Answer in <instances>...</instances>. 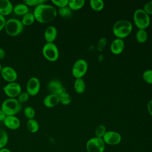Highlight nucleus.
<instances>
[{"label": "nucleus", "mask_w": 152, "mask_h": 152, "mask_svg": "<svg viewBox=\"0 0 152 152\" xmlns=\"http://www.w3.org/2000/svg\"><path fill=\"white\" fill-rule=\"evenodd\" d=\"M16 15L18 16H24L28 12V7H27L25 4L23 3H18L14 6L13 11Z\"/></svg>", "instance_id": "obj_19"}, {"label": "nucleus", "mask_w": 152, "mask_h": 152, "mask_svg": "<svg viewBox=\"0 0 152 152\" xmlns=\"http://www.w3.org/2000/svg\"><path fill=\"white\" fill-rule=\"evenodd\" d=\"M24 29L21 20L11 18L6 21L4 30L7 34L10 36H17L20 34Z\"/></svg>", "instance_id": "obj_4"}, {"label": "nucleus", "mask_w": 152, "mask_h": 152, "mask_svg": "<svg viewBox=\"0 0 152 152\" xmlns=\"http://www.w3.org/2000/svg\"><path fill=\"white\" fill-rule=\"evenodd\" d=\"M58 14L62 17L68 18L71 16L72 11L69 8L68 6H66L62 8H60L57 11Z\"/></svg>", "instance_id": "obj_27"}, {"label": "nucleus", "mask_w": 152, "mask_h": 152, "mask_svg": "<svg viewBox=\"0 0 152 152\" xmlns=\"http://www.w3.org/2000/svg\"><path fill=\"white\" fill-rule=\"evenodd\" d=\"M29 97H30V96L28 95V94L26 91H25V92H21L18 96L17 99L21 104H22L27 102L28 100L29 99Z\"/></svg>", "instance_id": "obj_33"}, {"label": "nucleus", "mask_w": 152, "mask_h": 152, "mask_svg": "<svg viewBox=\"0 0 152 152\" xmlns=\"http://www.w3.org/2000/svg\"><path fill=\"white\" fill-rule=\"evenodd\" d=\"M36 21L33 13L28 12L22 17L21 21L24 26H28L32 25Z\"/></svg>", "instance_id": "obj_23"}, {"label": "nucleus", "mask_w": 152, "mask_h": 152, "mask_svg": "<svg viewBox=\"0 0 152 152\" xmlns=\"http://www.w3.org/2000/svg\"><path fill=\"white\" fill-rule=\"evenodd\" d=\"M7 115L5 114V113L0 109V121L3 122L6 118Z\"/></svg>", "instance_id": "obj_39"}, {"label": "nucleus", "mask_w": 152, "mask_h": 152, "mask_svg": "<svg viewBox=\"0 0 152 152\" xmlns=\"http://www.w3.org/2000/svg\"><path fill=\"white\" fill-rule=\"evenodd\" d=\"M40 81L36 77H30L26 84V92L30 96H35L40 91Z\"/></svg>", "instance_id": "obj_10"}, {"label": "nucleus", "mask_w": 152, "mask_h": 152, "mask_svg": "<svg viewBox=\"0 0 152 152\" xmlns=\"http://www.w3.org/2000/svg\"><path fill=\"white\" fill-rule=\"evenodd\" d=\"M14 5L9 0H0V14L4 17L11 14L13 11Z\"/></svg>", "instance_id": "obj_18"}, {"label": "nucleus", "mask_w": 152, "mask_h": 152, "mask_svg": "<svg viewBox=\"0 0 152 152\" xmlns=\"http://www.w3.org/2000/svg\"><path fill=\"white\" fill-rule=\"evenodd\" d=\"M107 42V39L105 37H102L99 39L97 43V49L99 51H102Z\"/></svg>", "instance_id": "obj_35"}, {"label": "nucleus", "mask_w": 152, "mask_h": 152, "mask_svg": "<svg viewBox=\"0 0 152 152\" xmlns=\"http://www.w3.org/2000/svg\"><path fill=\"white\" fill-rule=\"evenodd\" d=\"M2 65H1V64L0 63V72L1 71V69H2Z\"/></svg>", "instance_id": "obj_42"}, {"label": "nucleus", "mask_w": 152, "mask_h": 152, "mask_svg": "<svg viewBox=\"0 0 152 152\" xmlns=\"http://www.w3.org/2000/svg\"><path fill=\"white\" fill-rule=\"evenodd\" d=\"M1 109L7 116H15L21 110L22 104L16 98H7L2 102Z\"/></svg>", "instance_id": "obj_3"}, {"label": "nucleus", "mask_w": 152, "mask_h": 152, "mask_svg": "<svg viewBox=\"0 0 152 152\" xmlns=\"http://www.w3.org/2000/svg\"><path fill=\"white\" fill-rule=\"evenodd\" d=\"M8 142V135L3 128L0 127V148L5 147Z\"/></svg>", "instance_id": "obj_26"}, {"label": "nucleus", "mask_w": 152, "mask_h": 152, "mask_svg": "<svg viewBox=\"0 0 152 152\" xmlns=\"http://www.w3.org/2000/svg\"><path fill=\"white\" fill-rule=\"evenodd\" d=\"M0 152H11V151L6 147H4L2 148H0Z\"/></svg>", "instance_id": "obj_41"}, {"label": "nucleus", "mask_w": 152, "mask_h": 152, "mask_svg": "<svg viewBox=\"0 0 152 152\" xmlns=\"http://www.w3.org/2000/svg\"><path fill=\"white\" fill-rule=\"evenodd\" d=\"M48 89L51 94H55L58 96L64 92H66L65 88L62 86V83L58 79H53L48 84Z\"/></svg>", "instance_id": "obj_13"}, {"label": "nucleus", "mask_w": 152, "mask_h": 152, "mask_svg": "<svg viewBox=\"0 0 152 152\" xmlns=\"http://www.w3.org/2000/svg\"><path fill=\"white\" fill-rule=\"evenodd\" d=\"M106 144L101 138L96 137L88 140L86 144L87 152H104Z\"/></svg>", "instance_id": "obj_7"}, {"label": "nucleus", "mask_w": 152, "mask_h": 152, "mask_svg": "<svg viewBox=\"0 0 152 152\" xmlns=\"http://www.w3.org/2000/svg\"><path fill=\"white\" fill-rule=\"evenodd\" d=\"M6 21H7V20L5 19V17L0 14V32L3 29H4Z\"/></svg>", "instance_id": "obj_37"}, {"label": "nucleus", "mask_w": 152, "mask_h": 152, "mask_svg": "<svg viewBox=\"0 0 152 152\" xmlns=\"http://www.w3.org/2000/svg\"><path fill=\"white\" fill-rule=\"evenodd\" d=\"M106 131H106V126L104 125L103 124L99 125L98 126H96L95 129V132H94L95 137L102 138Z\"/></svg>", "instance_id": "obj_30"}, {"label": "nucleus", "mask_w": 152, "mask_h": 152, "mask_svg": "<svg viewBox=\"0 0 152 152\" xmlns=\"http://www.w3.org/2000/svg\"><path fill=\"white\" fill-rule=\"evenodd\" d=\"M133 20L139 29H145L150 24V15L143 9H137L134 11Z\"/></svg>", "instance_id": "obj_5"}, {"label": "nucleus", "mask_w": 152, "mask_h": 152, "mask_svg": "<svg viewBox=\"0 0 152 152\" xmlns=\"http://www.w3.org/2000/svg\"><path fill=\"white\" fill-rule=\"evenodd\" d=\"M125 48V43L122 39L116 38L111 43L110 46V51L115 55L121 53Z\"/></svg>", "instance_id": "obj_15"}, {"label": "nucleus", "mask_w": 152, "mask_h": 152, "mask_svg": "<svg viewBox=\"0 0 152 152\" xmlns=\"http://www.w3.org/2000/svg\"><path fill=\"white\" fill-rule=\"evenodd\" d=\"M42 52L44 58L50 62H55L59 58V49L54 43H46L42 48Z\"/></svg>", "instance_id": "obj_6"}, {"label": "nucleus", "mask_w": 152, "mask_h": 152, "mask_svg": "<svg viewBox=\"0 0 152 152\" xmlns=\"http://www.w3.org/2000/svg\"><path fill=\"white\" fill-rule=\"evenodd\" d=\"M2 90L8 98H16L22 92L21 85L17 82L8 83L2 87Z\"/></svg>", "instance_id": "obj_9"}, {"label": "nucleus", "mask_w": 152, "mask_h": 152, "mask_svg": "<svg viewBox=\"0 0 152 152\" xmlns=\"http://www.w3.org/2000/svg\"><path fill=\"white\" fill-rule=\"evenodd\" d=\"M59 103L62 104L63 105H68L71 102V97L69 93L66 91L63 93L62 94L59 96Z\"/></svg>", "instance_id": "obj_28"}, {"label": "nucleus", "mask_w": 152, "mask_h": 152, "mask_svg": "<svg viewBox=\"0 0 152 152\" xmlns=\"http://www.w3.org/2000/svg\"><path fill=\"white\" fill-rule=\"evenodd\" d=\"M47 1L45 0H24L23 1V3L25 4L27 7H36L38 5L46 3Z\"/></svg>", "instance_id": "obj_31"}, {"label": "nucleus", "mask_w": 152, "mask_h": 152, "mask_svg": "<svg viewBox=\"0 0 152 152\" xmlns=\"http://www.w3.org/2000/svg\"><path fill=\"white\" fill-rule=\"evenodd\" d=\"M135 38L140 43H145L148 38V34L145 29H138L135 34Z\"/></svg>", "instance_id": "obj_24"}, {"label": "nucleus", "mask_w": 152, "mask_h": 152, "mask_svg": "<svg viewBox=\"0 0 152 152\" xmlns=\"http://www.w3.org/2000/svg\"><path fill=\"white\" fill-rule=\"evenodd\" d=\"M132 23L127 20L121 19L115 23L113 26V33L114 35L119 39L127 37L132 31Z\"/></svg>", "instance_id": "obj_2"}, {"label": "nucleus", "mask_w": 152, "mask_h": 152, "mask_svg": "<svg viewBox=\"0 0 152 152\" xmlns=\"http://www.w3.org/2000/svg\"><path fill=\"white\" fill-rule=\"evenodd\" d=\"M105 144L116 145L122 141L121 135L115 131H107L102 138Z\"/></svg>", "instance_id": "obj_11"}, {"label": "nucleus", "mask_w": 152, "mask_h": 152, "mask_svg": "<svg viewBox=\"0 0 152 152\" xmlns=\"http://www.w3.org/2000/svg\"><path fill=\"white\" fill-rule=\"evenodd\" d=\"M57 35L58 30L53 26H48L44 32V37L46 43H53L57 37Z\"/></svg>", "instance_id": "obj_17"}, {"label": "nucleus", "mask_w": 152, "mask_h": 152, "mask_svg": "<svg viewBox=\"0 0 152 152\" xmlns=\"http://www.w3.org/2000/svg\"><path fill=\"white\" fill-rule=\"evenodd\" d=\"M74 87L75 91L78 94H81L86 90V83L83 78H76L74 83Z\"/></svg>", "instance_id": "obj_20"}, {"label": "nucleus", "mask_w": 152, "mask_h": 152, "mask_svg": "<svg viewBox=\"0 0 152 152\" xmlns=\"http://www.w3.org/2000/svg\"><path fill=\"white\" fill-rule=\"evenodd\" d=\"M90 5L93 10L100 11L103 9L104 4L102 0H90Z\"/></svg>", "instance_id": "obj_25"}, {"label": "nucleus", "mask_w": 152, "mask_h": 152, "mask_svg": "<svg viewBox=\"0 0 152 152\" xmlns=\"http://www.w3.org/2000/svg\"><path fill=\"white\" fill-rule=\"evenodd\" d=\"M69 0H52L51 2L55 6L58 7L59 8L68 6Z\"/></svg>", "instance_id": "obj_34"}, {"label": "nucleus", "mask_w": 152, "mask_h": 152, "mask_svg": "<svg viewBox=\"0 0 152 152\" xmlns=\"http://www.w3.org/2000/svg\"><path fill=\"white\" fill-rule=\"evenodd\" d=\"M33 14L36 21L42 24H46L54 20L58 12L53 5L45 3L35 7Z\"/></svg>", "instance_id": "obj_1"}, {"label": "nucleus", "mask_w": 152, "mask_h": 152, "mask_svg": "<svg viewBox=\"0 0 152 152\" xmlns=\"http://www.w3.org/2000/svg\"><path fill=\"white\" fill-rule=\"evenodd\" d=\"M26 127L27 130L31 133H36L39 129V124L34 119H28L26 122Z\"/></svg>", "instance_id": "obj_21"}, {"label": "nucleus", "mask_w": 152, "mask_h": 152, "mask_svg": "<svg viewBox=\"0 0 152 152\" xmlns=\"http://www.w3.org/2000/svg\"><path fill=\"white\" fill-rule=\"evenodd\" d=\"M88 69V63L83 59L77 60L72 68V74L75 78H81L86 74Z\"/></svg>", "instance_id": "obj_8"}, {"label": "nucleus", "mask_w": 152, "mask_h": 152, "mask_svg": "<svg viewBox=\"0 0 152 152\" xmlns=\"http://www.w3.org/2000/svg\"><path fill=\"white\" fill-rule=\"evenodd\" d=\"M85 3V0H69L68 6L72 11H77L83 7Z\"/></svg>", "instance_id": "obj_22"}, {"label": "nucleus", "mask_w": 152, "mask_h": 152, "mask_svg": "<svg viewBox=\"0 0 152 152\" xmlns=\"http://www.w3.org/2000/svg\"><path fill=\"white\" fill-rule=\"evenodd\" d=\"M142 79L148 84H152V69H147L142 73Z\"/></svg>", "instance_id": "obj_32"}, {"label": "nucleus", "mask_w": 152, "mask_h": 152, "mask_svg": "<svg viewBox=\"0 0 152 152\" xmlns=\"http://www.w3.org/2000/svg\"><path fill=\"white\" fill-rule=\"evenodd\" d=\"M24 115L25 117L28 119H34L36 115V112L33 107L30 106H27L24 109Z\"/></svg>", "instance_id": "obj_29"}, {"label": "nucleus", "mask_w": 152, "mask_h": 152, "mask_svg": "<svg viewBox=\"0 0 152 152\" xmlns=\"http://www.w3.org/2000/svg\"><path fill=\"white\" fill-rule=\"evenodd\" d=\"M3 122L4 125L11 130H16L18 129L21 125L20 119L15 115L7 116Z\"/></svg>", "instance_id": "obj_14"}, {"label": "nucleus", "mask_w": 152, "mask_h": 152, "mask_svg": "<svg viewBox=\"0 0 152 152\" xmlns=\"http://www.w3.org/2000/svg\"><path fill=\"white\" fill-rule=\"evenodd\" d=\"M2 78L7 82H15L18 78V74L16 70L10 66H3L0 72Z\"/></svg>", "instance_id": "obj_12"}, {"label": "nucleus", "mask_w": 152, "mask_h": 152, "mask_svg": "<svg viewBox=\"0 0 152 152\" xmlns=\"http://www.w3.org/2000/svg\"><path fill=\"white\" fill-rule=\"evenodd\" d=\"M147 110H148V113L152 116V99L150 100L148 102L147 105Z\"/></svg>", "instance_id": "obj_38"}, {"label": "nucleus", "mask_w": 152, "mask_h": 152, "mask_svg": "<svg viewBox=\"0 0 152 152\" xmlns=\"http://www.w3.org/2000/svg\"><path fill=\"white\" fill-rule=\"evenodd\" d=\"M44 106L48 108L54 107L59 103V96L55 94H51L46 96L43 100Z\"/></svg>", "instance_id": "obj_16"}, {"label": "nucleus", "mask_w": 152, "mask_h": 152, "mask_svg": "<svg viewBox=\"0 0 152 152\" xmlns=\"http://www.w3.org/2000/svg\"><path fill=\"white\" fill-rule=\"evenodd\" d=\"M143 10L149 15L152 14V0L145 3L143 7Z\"/></svg>", "instance_id": "obj_36"}, {"label": "nucleus", "mask_w": 152, "mask_h": 152, "mask_svg": "<svg viewBox=\"0 0 152 152\" xmlns=\"http://www.w3.org/2000/svg\"><path fill=\"white\" fill-rule=\"evenodd\" d=\"M5 56V51L2 48H0V59H3Z\"/></svg>", "instance_id": "obj_40"}]
</instances>
